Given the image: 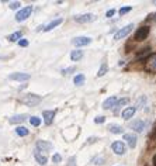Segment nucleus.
<instances>
[{"mask_svg":"<svg viewBox=\"0 0 156 166\" xmlns=\"http://www.w3.org/2000/svg\"><path fill=\"white\" fill-rule=\"evenodd\" d=\"M34 158L37 159V162L39 163V165H45V163L48 162V158H47L45 155H41L37 149H35V152H34Z\"/></svg>","mask_w":156,"mask_h":166,"instance_id":"19","label":"nucleus"},{"mask_svg":"<svg viewBox=\"0 0 156 166\" xmlns=\"http://www.w3.org/2000/svg\"><path fill=\"white\" fill-rule=\"evenodd\" d=\"M27 120V116L26 114H17V116H13V117L9 120L11 124H18V123H23Z\"/></svg>","mask_w":156,"mask_h":166,"instance_id":"18","label":"nucleus"},{"mask_svg":"<svg viewBox=\"0 0 156 166\" xmlns=\"http://www.w3.org/2000/svg\"><path fill=\"white\" fill-rule=\"evenodd\" d=\"M108 131L111 134H122L124 132V128L121 125H118V124H110L108 125Z\"/></svg>","mask_w":156,"mask_h":166,"instance_id":"16","label":"nucleus"},{"mask_svg":"<svg viewBox=\"0 0 156 166\" xmlns=\"http://www.w3.org/2000/svg\"><path fill=\"white\" fill-rule=\"evenodd\" d=\"M23 37V32L21 31H16V32H13V34H10L9 35V41H11V42H14V41H20Z\"/></svg>","mask_w":156,"mask_h":166,"instance_id":"21","label":"nucleus"},{"mask_svg":"<svg viewBox=\"0 0 156 166\" xmlns=\"http://www.w3.org/2000/svg\"><path fill=\"white\" fill-rule=\"evenodd\" d=\"M16 134L18 135V137H26V135L30 134V131H28V128H26V127H17L16 128Z\"/></svg>","mask_w":156,"mask_h":166,"instance_id":"22","label":"nucleus"},{"mask_svg":"<svg viewBox=\"0 0 156 166\" xmlns=\"http://www.w3.org/2000/svg\"><path fill=\"white\" fill-rule=\"evenodd\" d=\"M117 96H111L108 97L107 100H104V103H103V108L104 110H110V108H113L114 106H115V103H117Z\"/></svg>","mask_w":156,"mask_h":166,"instance_id":"12","label":"nucleus"},{"mask_svg":"<svg viewBox=\"0 0 156 166\" xmlns=\"http://www.w3.org/2000/svg\"><path fill=\"white\" fill-rule=\"evenodd\" d=\"M148 65H149V69L151 70H156V55H153V56L149 59Z\"/></svg>","mask_w":156,"mask_h":166,"instance_id":"26","label":"nucleus"},{"mask_svg":"<svg viewBox=\"0 0 156 166\" xmlns=\"http://www.w3.org/2000/svg\"><path fill=\"white\" fill-rule=\"evenodd\" d=\"M20 6H21L20 1H11L10 4H9V7H10L11 10H16V9H20Z\"/></svg>","mask_w":156,"mask_h":166,"instance_id":"29","label":"nucleus"},{"mask_svg":"<svg viewBox=\"0 0 156 166\" xmlns=\"http://www.w3.org/2000/svg\"><path fill=\"white\" fill-rule=\"evenodd\" d=\"M92 38L90 37H76L72 39V44L75 45V47H86L89 44H92Z\"/></svg>","mask_w":156,"mask_h":166,"instance_id":"6","label":"nucleus"},{"mask_svg":"<svg viewBox=\"0 0 156 166\" xmlns=\"http://www.w3.org/2000/svg\"><path fill=\"white\" fill-rule=\"evenodd\" d=\"M75 70H76V66H69V68L62 69V73H63V75H69V73H73Z\"/></svg>","mask_w":156,"mask_h":166,"instance_id":"28","label":"nucleus"},{"mask_svg":"<svg viewBox=\"0 0 156 166\" xmlns=\"http://www.w3.org/2000/svg\"><path fill=\"white\" fill-rule=\"evenodd\" d=\"M129 99H127V97H124V99H120V100H117V103H115V106H114V114L117 116L118 114V110L122 106H125V104H128Z\"/></svg>","mask_w":156,"mask_h":166,"instance_id":"15","label":"nucleus"},{"mask_svg":"<svg viewBox=\"0 0 156 166\" xmlns=\"http://www.w3.org/2000/svg\"><path fill=\"white\" fill-rule=\"evenodd\" d=\"M93 163H96V165H103V163H104V159H103V158H98V156H97V158H93Z\"/></svg>","mask_w":156,"mask_h":166,"instance_id":"32","label":"nucleus"},{"mask_svg":"<svg viewBox=\"0 0 156 166\" xmlns=\"http://www.w3.org/2000/svg\"><path fill=\"white\" fill-rule=\"evenodd\" d=\"M97 141V137H93V138H89V144H92V142H96Z\"/></svg>","mask_w":156,"mask_h":166,"instance_id":"36","label":"nucleus"},{"mask_svg":"<svg viewBox=\"0 0 156 166\" xmlns=\"http://www.w3.org/2000/svg\"><path fill=\"white\" fill-rule=\"evenodd\" d=\"M131 9H132L131 6H127V7H121V9L118 10V14H120V16H125L127 13H129V11H131Z\"/></svg>","mask_w":156,"mask_h":166,"instance_id":"27","label":"nucleus"},{"mask_svg":"<svg viewBox=\"0 0 156 166\" xmlns=\"http://www.w3.org/2000/svg\"><path fill=\"white\" fill-rule=\"evenodd\" d=\"M135 111H136V107H127L124 111H122V114H121V116H122V118H124V120H129V118L135 114Z\"/></svg>","mask_w":156,"mask_h":166,"instance_id":"17","label":"nucleus"},{"mask_svg":"<svg viewBox=\"0 0 156 166\" xmlns=\"http://www.w3.org/2000/svg\"><path fill=\"white\" fill-rule=\"evenodd\" d=\"M42 117H44V123L47 125H51L54 123V117H55V110H45L42 113Z\"/></svg>","mask_w":156,"mask_h":166,"instance_id":"9","label":"nucleus"},{"mask_svg":"<svg viewBox=\"0 0 156 166\" xmlns=\"http://www.w3.org/2000/svg\"><path fill=\"white\" fill-rule=\"evenodd\" d=\"M104 121H106V117H104V116H98V117L94 118V123L96 124H103Z\"/></svg>","mask_w":156,"mask_h":166,"instance_id":"30","label":"nucleus"},{"mask_svg":"<svg viewBox=\"0 0 156 166\" xmlns=\"http://www.w3.org/2000/svg\"><path fill=\"white\" fill-rule=\"evenodd\" d=\"M18 45H20V47H28V39H26V38H21V39L18 41Z\"/></svg>","mask_w":156,"mask_h":166,"instance_id":"33","label":"nucleus"},{"mask_svg":"<svg viewBox=\"0 0 156 166\" xmlns=\"http://www.w3.org/2000/svg\"><path fill=\"white\" fill-rule=\"evenodd\" d=\"M124 141H127L129 148H135L136 146V135L135 134H124Z\"/></svg>","mask_w":156,"mask_h":166,"instance_id":"13","label":"nucleus"},{"mask_svg":"<svg viewBox=\"0 0 156 166\" xmlns=\"http://www.w3.org/2000/svg\"><path fill=\"white\" fill-rule=\"evenodd\" d=\"M152 163H153V166H156V155L153 156V159H152Z\"/></svg>","mask_w":156,"mask_h":166,"instance_id":"37","label":"nucleus"},{"mask_svg":"<svg viewBox=\"0 0 156 166\" xmlns=\"http://www.w3.org/2000/svg\"><path fill=\"white\" fill-rule=\"evenodd\" d=\"M107 72H108V65H107V62H104V64L101 65V68L98 69V72H97V76H98V78H103Z\"/></svg>","mask_w":156,"mask_h":166,"instance_id":"23","label":"nucleus"},{"mask_svg":"<svg viewBox=\"0 0 156 166\" xmlns=\"http://www.w3.org/2000/svg\"><path fill=\"white\" fill-rule=\"evenodd\" d=\"M52 148H54L52 144L48 142V141H42V139L37 141V151L38 152H39V151H51Z\"/></svg>","mask_w":156,"mask_h":166,"instance_id":"11","label":"nucleus"},{"mask_svg":"<svg viewBox=\"0 0 156 166\" xmlns=\"http://www.w3.org/2000/svg\"><path fill=\"white\" fill-rule=\"evenodd\" d=\"M111 149H113L114 154L117 155H124L125 154V144L122 141H115L111 144Z\"/></svg>","mask_w":156,"mask_h":166,"instance_id":"7","label":"nucleus"},{"mask_svg":"<svg viewBox=\"0 0 156 166\" xmlns=\"http://www.w3.org/2000/svg\"><path fill=\"white\" fill-rule=\"evenodd\" d=\"M31 13H32V6H26V7H23L21 10L16 14V20L18 23L24 21V20H27L28 17L31 16Z\"/></svg>","mask_w":156,"mask_h":166,"instance_id":"2","label":"nucleus"},{"mask_svg":"<svg viewBox=\"0 0 156 166\" xmlns=\"http://www.w3.org/2000/svg\"><path fill=\"white\" fill-rule=\"evenodd\" d=\"M149 31H151V28L148 27V26H142L136 30L135 32V41H145L146 37L149 35Z\"/></svg>","mask_w":156,"mask_h":166,"instance_id":"3","label":"nucleus"},{"mask_svg":"<svg viewBox=\"0 0 156 166\" xmlns=\"http://www.w3.org/2000/svg\"><path fill=\"white\" fill-rule=\"evenodd\" d=\"M82 58H83V51H80V49H75V51L70 52V59L73 62H76V61H79Z\"/></svg>","mask_w":156,"mask_h":166,"instance_id":"20","label":"nucleus"},{"mask_svg":"<svg viewBox=\"0 0 156 166\" xmlns=\"http://www.w3.org/2000/svg\"><path fill=\"white\" fill-rule=\"evenodd\" d=\"M85 80H86V76L85 75H77V76H75V79H73V82H75V85L76 86H82L83 83H85Z\"/></svg>","mask_w":156,"mask_h":166,"instance_id":"24","label":"nucleus"},{"mask_svg":"<svg viewBox=\"0 0 156 166\" xmlns=\"http://www.w3.org/2000/svg\"><path fill=\"white\" fill-rule=\"evenodd\" d=\"M31 76L28 73H21V72H16V73H11L9 76L10 80H17V82H26V80H30Z\"/></svg>","mask_w":156,"mask_h":166,"instance_id":"8","label":"nucleus"},{"mask_svg":"<svg viewBox=\"0 0 156 166\" xmlns=\"http://www.w3.org/2000/svg\"><path fill=\"white\" fill-rule=\"evenodd\" d=\"M30 123H31V125H34V127H38V125L41 124V118L37 117V116H32V117H30Z\"/></svg>","mask_w":156,"mask_h":166,"instance_id":"25","label":"nucleus"},{"mask_svg":"<svg viewBox=\"0 0 156 166\" xmlns=\"http://www.w3.org/2000/svg\"><path fill=\"white\" fill-rule=\"evenodd\" d=\"M68 166H76V158L75 156H72V158L69 159V165Z\"/></svg>","mask_w":156,"mask_h":166,"instance_id":"35","label":"nucleus"},{"mask_svg":"<svg viewBox=\"0 0 156 166\" xmlns=\"http://www.w3.org/2000/svg\"><path fill=\"white\" fill-rule=\"evenodd\" d=\"M132 28H134V24H128V26L122 27L121 30H118V31L114 34V39H115V41H118V39H122V38H125L129 34V32L132 31Z\"/></svg>","mask_w":156,"mask_h":166,"instance_id":"4","label":"nucleus"},{"mask_svg":"<svg viewBox=\"0 0 156 166\" xmlns=\"http://www.w3.org/2000/svg\"><path fill=\"white\" fill-rule=\"evenodd\" d=\"M96 20V16L92 14V13H86V14H79V16H75V21L79 23V24H85V23H90Z\"/></svg>","mask_w":156,"mask_h":166,"instance_id":"5","label":"nucleus"},{"mask_svg":"<svg viewBox=\"0 0 156 166\" xmlns=\"http://www.w3.org/2000/svg\"><path fill=\"white\" fill-rule=\"evenodd\" d=\"M52 161H54V163H59V162L62 161V156H61L59 154H55V155L52 156Z\"/></svg>","mask_w":156,"mask_h":166,"instance_id":"31","label":"nucleus"},{"mask_svg":"<svg viewBox=\"0 0 156 166\" xmlns=\"http://www.w3.org/2000/svg\"><path fill=\"white\" fill-rule=\"evenodd\" d=\"M62 21H63V18H56V20H54V21H51L49 24H47L42 30L44 31H51V30H54L55 27H58L59 24H62Z\"/></svg>","mask_w":156,"mask_h":166,"instance_id":"14","label":"nucleus"},{"mask_svg":"<svg viewBox=\"0 0 156 166\" xmlns=\"http://www.w3.org/2000/svg\"><path fill=\"white\" fill-rule=\"evenodd\" d=\"M41 100H42V97L41 96H37V94H26V96H23L21 99H20V102L24 103V104H27V106H30V107H34V106H37V104H39L41 103Z\"/></svg>","mask_w":156,"mask_h":166,"instance_id":"1","label":"nucleus"},{"mask_svg":"<svg viewBox=\"0 0 156 166\" xmlns=\"http://www.w3.org/2000/svg\"><path fill=\"white\" fill-rule=\"evenodd\" d=\"M129 128L136 131V132H142L144 128H145V121H142V120H136L134 123L129 124Z\"/></svg>","mask_w":156,"mask_h":166,"instance_id":"10","label":"nucleus"},{"mask_svg":"<svg viewBox=\"0 0 156 166\" xmlns=\"http://www.w3.org/2000/svg\"><path fill=\"white\" fill-rule=\"evenodd\" d=\"M115 13H117V10H115V9H110V10L106 13V17H113Z\"/></svg>","mask_w":156,"mask_h":166,"instance_id":"34","label":"nucleus"}]
</instances>
